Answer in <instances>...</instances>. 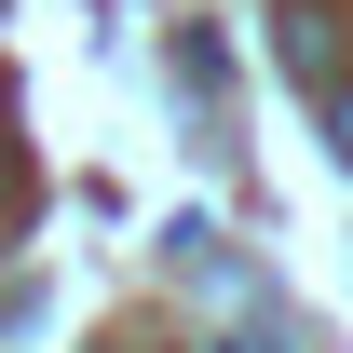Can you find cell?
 <instances>
[{"instance_id":"1","label":"cell","mask_w":353,"mask_h":353,"mask_svg":"<svg viewBox=\"0 0 353 353\" xmlns=\"http://www.w3.org/2000/svg\"><path fill=\"white\" fill-rule=\"evenodd\" d=\"M326 123H340V163H353V95H326Z\"/></svg>"}]
</instances>
